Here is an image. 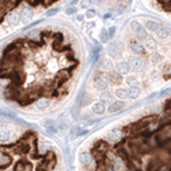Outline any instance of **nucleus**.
<instances>
[{
    "mask_svg": "<svg viewBox=\"0 0 171 171\" xmlns=\"http://www.w3.org/2000/svg\"><path fill=\"white\" fill-rule=\"evenodd\" d=\"M156 33H157V37L160 40H166L170 37V29L168 28H161L160 30H157Z\"/></svg>",
    "mask_w": 171,
    "mask_h": 171,
    "instance_id": "nucleus-16",
    "label": "nucleus"
},
{
    "mask_svg": "<svg viewBox=\"0 0 171 171\" xmlns=\"http://www.w3.org/2000/svg\"><path fill=\"white\" fill-rule=\"evenodd\" d=\"M96 15V10L94 8H89L88 11H86V18H93Z\"/></svg>",
    "mask_w": 171,
    "mask_h": 171,
    "instance_id": "nucleus-27",
    "label": "nucleus"
},
{
    "mask_svg": "<svg viewBox=\"0 0 171 171\" xmlns=\"http://www.w3.org/2000/svg\"><path fill=\"white\" fill-rule=\"evenodd\" d=\"M93 0H81V8H89V6L92 4Z\"/></svg>",
    "mask_w": 171,
    "mask_h": 171,
    "instance_id": "nucleus-25",
    "label": "nucleus"
},
{
    "mask_svg": "<svg viewBox=\"0 0 171 171\" xmlns=\"http://www.w3.org/2000/svg\"><path fill=\"white\" fill-rule=\"evenodd\" d=\"M144 41H145L144 47H145L147 49H149V51H155V49L157 48V43L153 39H151V37H147Z\"/></svg>",
    "mask_w": 171,
    "mask_h": 171,
    "instance_id": "nucleus-11",
    "label": "nucleus"
},
{
    "mask_svg": "<svg viewBox=\"0 0 171 171\" xmlns=\"http://www.w3.org/2000/svg\"><path fill=\"white\" fill-rule=\"evenodd\" d=\"M115 70H117L118 74H121V75H125V74H129V70H130V64L122 60V62H118L115 64Z\"/></svg>",
    "mask_w": 171,
    "mask_h": 171,
    "instance_id": "nucleus-4",
    "label": "nucleus"
},
{
    "mask_svg": "<svg viewBox=\"0 0 171 171\" xmlns=\"http://www.w3.org/2000/svg\"><path fill=\"white\" fill-rule=\"evenodd\" d=\"M149 77H151V78L153 79V81H156V79L160 78V73H159L157 70H152L151 74H149Z\"/></svg>",
    "mask_w": 171,
    "mask_h": 171,
    "instance_id": "nucleus-24",
    "label": "nucleus"
},
{
    "mask_svg": "<svg viewBox=\"0 0 171 171\" xmlns=\"http://www.w3.org/2000/svg\"><path fill=\"white\" fill-rule=\"evenodd\" d=\"M115 96H117L119 100H125V99L129 97V94H127V89L125 88H118L115 90Z\"/></svg>",
    "mask_w": 171,
    "mask_h": 171,
    "instance_id": "nucleus-17",
    "label": "nucleus"
},
{
    "mask_svg": "<svg viewBox=\"0 0 171 171\" xmlns=\"http://www.w3.org/2000/svg\"><path fill=\"white\" fill-rule=\"evenodd\" d=\"M127 94H129L130 99H137L141 94V90H140V88H137V86H132V88L127 89Z\"/></svg>",
    "mask_w": 171,
    "mask_h": 171,
    "instance_id": "nucleus-15",
    "label": "nucleus"
},
{
    "mask_svg": "<svg viewBox=\"0 0 171 171\" xmlns=\"http://www.w3.org/2000/svg\"><path fill=\"white\" fill-rule=\"evenodd\" d=\"M127 63L130 64V67H133L136 71L142 70V67H144V60H142L141 58H138V55H136V56H130L129 60H127Z\"/></svg>",
    "mask_w": 171,
    "mask_h": 171,
    "instance_id": "nucleus-1",
    "label": "nucleus"
},
{
    "mask_svg": "<svg viewBox=\"0 0 171 171\" xmlns=\"http://www.w3.org/2000/svg\"><path fill=\"white\" fill-rule=\"evenodd\" d=\"M100 99H101V103L105 104V103H110L112 100V94H111V92H108V90H104V92L101 93Z\"/></svg>",
    "mask_w": 171,
    "mask_h": 171,
    "instance_id": "nucleus-19",
    "label": "nucleus"
},
{
    "mask_svg": "<svg viewBox=\"0 0 171 171\" xmlns=\"http://www.w3.org/2000/svg\"><path fill=\"white\" fill-rule=\"evenodd\" d=\"M22 21H30L32 18H33V15H34V12H33V10L32 8H29V7H26V8H23V11H22Z\"/></svg>",
    "mask_w": 171,
    "mask_h": 171,
    "instance_id": "nucleus-13",
    "label": "nucleus"
},
{
    "mask_svg": "<svg viewBox=\"0 0 171 171\" xmlns=\"http://www.w3.org/2000/svg\"><path fill=\"white\" fill-rule=\"evenodd\" d=\"M117 8H118V10H117V12H118V14H122L123 11H125V8H126V7H125L123 4H119V6L117 7Z\"/></svg>",
    "mask_w": 171,
    "mask_h": 171,
    "instance_id": "nucleus-30",
    "label": "nucleus"
},
{
    "mask_svg": "<svg viewBox=\"0 0 171 171\" xmlns=\"http://www.w3.org/2000/svg\"><path fill=\"white\" fill-rule=\"evenodd\" d=\"M132 51H133V54H134V55H141V54H144L145 47H144V44H141V43L136 41V43H133V44H132Z\"/></svg>",
    "mask_w": 171,
    "mask_h": 171,
    "instance_id": "nucleus-10",
    "label": "nucleus"
},
{
    "mask_svg": "<svg viewBox=\"0 0 171 171\" xmlns=\"http://www.w3.org/2000/svg\"><path fill=\"white\" fill-rule=\"evenodd\" d=\"M136 36H137V39H138V41H141V40H145L148 37V33H147V30L144 29V28H140V29L136 32Z\"/></svg>",
    "mask_w": 171,
    "mask_h": 171,
    "instance_id": "nucleus-22",
    "label": "nucleus"
},
{
    "mask_svg": "<svg viewBox=\"0 0 171 171\" xmlns=\"http://www.w3.org/2000/svg\"><path fill=\"white\" fill-rule=\"evenodd\" d=\"M56 12H58V8H54V10H49L48 12H47V15H49V17H51V15H55Z\"/></svg>",
    "mask_w": 171,
    "mask_h": 171,
    "instance_id": "nucleus-32",
    "label": "nucleus"
},
{
    "mask_svg": "<svg viewBox=\"0 0 171 171\" xmlns=\"http://www.w3.org/2000/svg\"><path fill=\"white\" fill-rule=\"evenodd\" d=\"M10 138H11V133L8 132L7 129H4V130L0 132V141L1 142H7Z\"/></svg>",
    "mask_w": 171,
    "mask_h": 171,
    "instance_id": "nucleus-21",
    "label": "nucleus"
},
{
    "mask_svg": "<svg viewBox=\"0 0 171 171\" xmlns=\"http://www.w3.org/2000/svg\"><path fill=\"white\" fill-rule=\"evenodd\" d=\"M110 40V34H108V30L103 29L101 33H100V41L101 43H105V41H108Z\"/></svg>",
    "mask_w": 171,
    "mask_h": 171,
    "instance_id": "nucleus-23",
    "label": "nucleus"
},
{
    "mask_svg": "<svg viewBox=\"0 0 171 171\" xmlns=\"http://www.w3.org/2000/svg\"><path fill=\"white\" fill-rule=\"evenodd\" d=\"M122 138V130L121 129H112L111 132L107 134V140L111 142H117Z\"/></svg>",
    "mask_w": 171,
    "mask_h": 171,
    "instance_id": "nucleus-5",
    "label": "nucleus"
},
{
    "mask_svg": "<svg viewBox=\"0 0 171 171\" xmlns=\"http://www.w3.org/2000/svg\"><path fill=\"white\" fill-rule=\"evenodd\" d=\"M81 160H82V164L83 166H86V167H89V166H92L93 164V156L89 153V152H83V153H81Z\"/></svg>",
    "mask_w": 171,
    "mask_h": 171,
    "instance_id": "nucleus-9",
    "label": "nucleus"
},
{
    "mask_svg": "<svg viewBox=\"0 0 171 171\" xmlns=\"http://www.w3.org/2000/svg\"><path fill=\"white\" fill-rule=\"evenodd\" d=\"M115 30H117V28H115V26H112V28H110V29H108V34H110V39H111V37L114 36Z\"/></svg>",
    "mask_w": 171,
    "mask_h": 171,
    "instance_id": "nucleus-31",
    "label": "nucleus"
},
{
    "mask_svg": "<svg viewBox=\"0 0 171 171\" xmlns=\"http://www.w3.org/2000/svg\"><path fill=\"white\" fill-rule=\"evenodd\" d=\"M92 111L94 114H103L104 111H105V104L101 101H99V103H94L92 105Z\"/></svg>",
    "mask_w": 171,
    "mask_h": 171,
    "instance_id": "nucleus-12",
    "label": "nucleus"
},
{
    "mask_svg": "<svg viewBox=\"0 0 171 171\" xmlns=\"http://www.w3.org/2000/svg\"><path fill=\"white\" fill-rule=\"evenodd\" d=\"M126 83L130 85V88H132V86H137V85H138V78H137L136 75H127Z\"/></svg>",
    "mask_w": 171,
    "mask_h": 171,
    "instance_id": "nucleus-20",
    "label": "nucleus"
},
{
    "mask_svg": "<svg viewBox=\"0 0 171 171\" xmlns=\"http://www.w3.org/2000/svg\"><path fill=\"white\" fill-rule=\"evenodd\" d=\"M49 105H51V100H49V99H40V100H37V103H36V107L40 108V110H45V108H48Z\"/></svg>",
    "mask_w": 171,
    "mask_h": 171,
    "instance_id": "nucleus-14",
    "label": "nucleus"
},
{
    "mask_svg": "<svg viewBox=\"0 0 171 171\" xmlns=\"http://www.w3.org/2000/svg\"><path fill=\"white\" fill-rule=\"evenodd\" d=\"M77 12V8H74V7H68L67 10H66V14L67 15H73Z\"/></svg>",
    "mask_w": 171,
    "mask_h": 171,
    "instance_id": "nucleus-29",
    "label": "nucleus"
},
{
    "mask_svg": "<svg viewBox=\"0 0 171 171\" xmlns=\"http://www.w3.org/2000/svg\"><path fill=\"white\" fill-rule=\"evenodd\" d=\"M145 28H147V30H149V32H157V30L161 29V25L159 23V22H156V21L148 19V21H145Z\"/></svg>",
    "mask_w": 171,
    "mask_h": 171,
    "instance_id": "nucleus-8",
    "label": "nucleus"
},
{
    "mask_svg": "<svg viewBox=\"0 0 171 171\" xmlns=\"http://www.w3.org/2000/svg\"><path fill=\"white\" fill-rule=\"evenodd\" d=\"M168 73H170V75H171V66L168 67Z\"/></svg>",
    "mask_w": 171,
    "mask_h": 171,
    "instance_id": "nucleus-36",
    "label": "nucleus"
},
{
    "mask_svg": "<svg viewBox=\"0 0 171 171\" xmlns=\"http://www.w3.org/2000/svg\"><path fill=\"white\" fill-rule=\"evenodd\" d=\"M78 21H83V15H78Z\"/></svg>",
    "mask_w": 171,
    "mask_h": 171,
    "instance_id": "nucleus-33",
    "label": "nucleus"
},
{
    "mask_svg": "<svg viewBox=\"0 0 171 171\" xmlns=\"http://www.w3.org/2000/svg\"><path fill=\"white\" fill-rule=\"evenodd\" d=\"M118 3H123V1H125V0H117Z\"/></svg>",
    "mask_w": 171,
    "mask_h": 171,
    "instance_id": "nucleus-35",
    "label": "nucleus"
},
{
    "mask_svg": "<svg viewBox=\"0 0 171 171\" xmlns=\"http://www.w3.org/2000/svg\"><path fill=\"white\" fill-rule=\"evenodd\" d=\"M151 60L153 62V63H159V62H160V55L153 54V55L151 56Z\"/></svg>",
    "mask_w": 171,
    "mask_h": 171,
    "instance_id": "nucleus-28",
    "label": "nucleus"
},
{
    "mask_svg": "<svg viewBox=\"0 0 171 171\" xmlns=\"http://www.w3.org/2000/svg\"><path fill=\"white\" fill-rule=\"evenodd\" d=\"M6 19H7V23L10 25V26H15V25H18V22L22 19V15L18 11H11L10 14L7 15Z\"/></svg>",
    "mask_w": 171,
    "mask_h": 171,
    "instance_id": "nucleus-2",
    "label": "nucleus"
},
{
    "mask_svg": "<svg viewBox=\"0 0 171 171\" xmlns=\"http://www.w3.org/2000/svg\"><path fill=\"white\" fill-rule=\"evenodd\" d=\"M107 86H108V81L105 79V77L96 75V78H94V88L99 89V90H105Z\"/></svg>",
    "mask_w": 171,
    "mask_h": 171,
    "instance_id": "nucleus-3",
    "label": "nucleus"
},
{
    "mask_svg": "<svg viewBox=\"0 0 171 171\" xmlns=\"http://www.w3.org/2000/svg\"><path fill=\"white\" fill-rule=\"evenodd\" d=\"M112 168L115 171H126V161L121 157H115L112 160Z\"/></svg>",
    "mask_w": 171,
    "mask_h": 171,
    "instance_id": "nucleus-7",
    "label": "nucleus"
},
{
    "mask_svg": "<svg viewBox=\"0 0 171 171\" xmlns=\"http://www.w3.org/2000/svg\"><path fill=\"white\" fill-rule=\"evenodd\" d=\"M105 171H115V170H114V168H107Z\"/></svg>",
    "mask_w": 171,
    "mask_h": 171,
    "instance_id": "nucleus-34",
    "label": "nucleus"
},
{
    "mask_svg": "<svg viewBox=\"0 0 171 171\" xmlns=\"http://www.w3.org/2000/svg\"><path fill=\"white\" fill-rule=\"evenodd\" d=\"M101 68L105 70V71H111L114 68V64H112V62H111V59H104L101 63Z\"/></svg>",
    "mask_w": 171,
    "mask_h": 171,
    "instance_id": "nucleus-18",
    "label": "nucleus"
},
{
    "mask_svg": "<svg viewBox=\"0 0 171 171\" xmlns=\"http://www.w3.org/2000/svg\"><path fill=\"white\" fill-rule=\"evenodd\" d=\"M40 36V30L39 29H33L32 32L29 33V39H36Z\"/></svg>",
    "mask_w": 171,
    "mask_h": 171,
    "instance_id": "nucleus-26",
    "label": "nucleus"
},
{
    "mask_svg": "<svg viewBox=\"0 0 171 171\" xmlns=\"http://www.w3.org/2000/svg\"><path fill=\"white\" fill-rule=\"evenodd\" d=\"M125 105H126V104H125V101H122V100H119V101H114L107 107V112L108 114H114V112H117V111H119V110H122Z\"/></svg>",
    "mask_w": 171,
    "mask_h": 171,
    "instance_id": "nucleus-6",
    "label": "nucleus"
},
{
    "mask_svg": "<svg viewBox=\"0 0 171 171\" xmlns=\"http://www.w3.org/2000/svg\"><path fill=\"white\" fill-rule=\"evenodd\" d=\"M170 37H171V29H170Z\"/></svg>",
    "mask_w": 171,
    "mask_h": 171,
    "instance_id": "nucleus-37",
    "label": "nucleus"
}]
</instances>
